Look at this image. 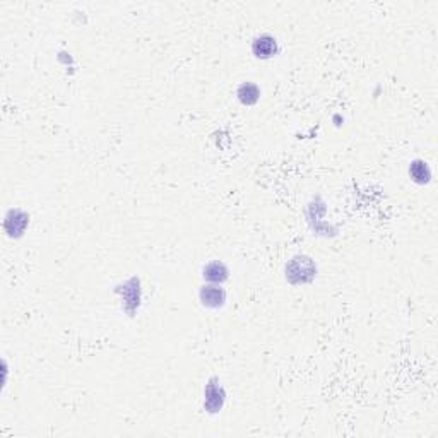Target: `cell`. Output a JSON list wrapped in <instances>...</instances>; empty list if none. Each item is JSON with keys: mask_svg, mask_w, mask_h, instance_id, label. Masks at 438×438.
<instances>
[{"mask_svg": "<svg viewBox=\"0 0 438 438\" xmlns=\"http://www.w3.org/2000/svg\"><path fill=\"white\" fill-rule=\"evenodd\" d=\"M317 262L310 255H305V253L293 255L284 266L286 281L293 286L309 284L317 277Z\"/></svg>", "mask_w": 438, "mask_h": 438, "instance_id": "cell-1", "label": "cell"}, {"mask_svg": "<svg viewBox=\"0 0 438 438\" xmlns=\"http://www.w3.org/2000/svg\"><path fill=\"white\" fill-rule=\"evenodd\" d=\"M115 293L120 295L122 298V309L129 317H134L140 307V300H143V289H140V280L137 276L129 277V280L118 284L115 288Z\"/></svg>", "mask_w": 438, "mask_h": 438, "instance_id": "cell-2", "label": "cell"}, {"mask_svg": "<svg viewBox=\"0 0 438 438\" xmlns=\"http://www.w3.org/2000/svg\"><path fill=\"white\" fill-rule=\"evenodd\" d=\"M325 215V204L320 197H315L309 206H307V221H309L312 231L315 235H324V237H334L338 231L336 228H332L329 223L322 221V216Z\"/></svg>", "mask_w": 438, "mask_h": 438, "instance_id": "cell-3", "label": "cell"}, {"mask_svg": "<svg viewBox=\"0 0 438 438\" xmlns=\"http://www.w3.org/2000/svg\"><path fill=\"white\" fill-rule=\"evenodd\" d=\"M226 403V390L218 376H212L204 387V409L209 414H218Z\"/></svg>", "mask_w": 438, "mask_h": 438, "instance_id": "cell-4", "label": "cell"}, {"mask_svg": "<svg viewBox=\"0 0 438 438\" xmlns=\"http://www.w3.org/2000/svg\"><path fill=\"white\" fill-rule=\"evenodd\" d=\"M30 224V215L23 209H9L3 218V230L10 238H21Z\"/></svg>", "mask_w": 438, "mask_h": 438, "instance_id": "cell-5", "label": "cell"}, {"mask_svg": "<svg viewBox=\"0 0 438 438\" xmlns=\"http://www.w3.org/2000/svg\"><path fill=\"white\" fill-rule=\"evenodd\" d=\"M277 52H280L277 39L274 38L273 35H269V33H262V35L255 36V38L252 39V53L255 59L269 60L273 59Z\"/></svg>", "mask_w": 438, "mask_h": 438, "instance_id": "cell-6", "label": "cell"}, {"mask_svg": "<svg viewBox=\"0 0 438 438\" xmlns=\"http://www.w3.org/2000/svg\"><path fill=\"white\" fill-rule=\"evenodd\" d=\"M199 300L206 309H221L226 303V289L221 288V284L208 282V284H202L199 289Z\"/></svg>", "mask_w": 438, "mask_h": 438, "instance_id": "cell-7", "label": "cell"}, {"mask_svg": "<svg viewBox=\"0 0 438 438\" xmlns=\"http://www.w3.org/2000/svg\"><path fill=\"white\" fill-rule=\"evenodd\" d=\"M230 277V269L221 260H212L202 267V280L211 284H223Z\"/></svg>", "mask_w": 438, "mask_h": 438, "instance_id": "cell-8", "label": "cell"}, {"mask_svg": "<svg viewBox=\"0 0 438 438\" xmlns=\"http://www.w3.org/2000/svg\"><path fill=\"white\" fill-rule=\"evenodd\" d=\"M409 176L418 185H425V183L432 180V168H430L425 159H412L409 163Z\"/></svg>", "mask_w": 438, "mask_h": 438, "instance_id": "cell-9", "label": "cell"}, {"mask_svg": "<svg viewBox=\"0 0 438 438\" xmlns=\"http://www.w3.org/2000/svg\"><path fill=\"white\" fill-rule=\"evenodd\" d=\"M260 94H262L260 88L252 81L241 82L237 89L238 100H240V103L245 104V107H253V104L260 100Z\"/></svg>", "mask_w": 438, "mask_h": 438, "instance_id": "cell-10", "label": "cell"}]
</instances>
